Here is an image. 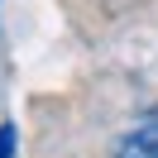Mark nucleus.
<instances>
[{
    "label": "nucleus",
    "instance_id": "nucleus-1",
    "mask_svg": "<svg viewBox=\"0 0 158 158\" xmlns=\"http://www.w3.org/2000/svg\"><path fill=\"white\" fill-rule=\"evenodd\" d=\"M115 158H158V106L148 110V115H139L134 125L120 134Z\"/></svg>",
    "mask_w": 158,
    "mask_h": 158
},
{
    "label": "nucleus",
    "instance_id": "nucleus-2",
    "mask_svg": "<svg viewBox=\"0 0 158 158\" xmlns=\"http://www.w3.org/2000/svg\"><path fill=\"white\" fill-rule=\"evenodd\" d=\"M0 158H15V125H0Z\"/></svg>",
    "mask_w": 158,
    "mask_h": 158
}]
</instances>
